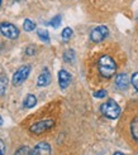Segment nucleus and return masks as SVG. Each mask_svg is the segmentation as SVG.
Masks as SVG:
<instances>
[{
    "label": "nucleus",
    "instance_id": "obj_1",
    "mask_svg": "<svg viewBox=\"0 0 138 155\" xmlns=\"http://www.w3.org/2000/svg\"><path fill=\"white\" fill-rule=\"evenodd\" d=\"M98 69L104 78H110L117 71V64L110 56H103L98 62Z\"/></svg>",
    "mask_w": 138,
    "mask_h": 155
},
{
    "label": "nucleus",
    "instance_id": "obj_2",
    "mask_svg": "<svg viewBox=\"0 0 138 155\" xmlns=\"http://www.w3.org/2000/svg\"><path fill=\"white\" fill-rule=\"evenodd\" d=\"M100 110L105 117L112 119V120L118 119L119 115H120V107L116 101H113V100H109V101L104 102L100 106Z\"/></svg>",
    "mask_w": 138,
    "mask_h": 155
},
{
    "label": "nucleus",
    "instance_id": "obj_3",
    "mask_svg": "<svg viewBox=\"0 0 138 155\" xmlns=\"http://www.w3.org/2000/svg\"><path fill=\"white\" fill-rule=\"evenodd\" d=\"M53 126H55V121L48 119V120H41V121H37L36 124H33L32 126H30V133L33 134H42L44 131H48L51 130Z\"/></svg>",
    "mask_w": 138,
    "mask_h": 155
},
{
    "label": "nucleus",
    "instance_id": "obj_4",
    "mask_svg": "<svg viewBox=\"0 0 138 155\" xmlns=\"http://www.w3.org/2000/svg\"><path fill=\"white\" fill-rule=\"evenodd\" d=\"M30 73V66H22L18 71H15V73L13 74V84L14 86H19V84H22L23 82H24L27 78H28V76Z\"/></svg>",
    "mask_w": 138,
    "mask_h": 155
},
{
    "label": "nucleus",
    "instance_id": "obj_5",
    "mask_svg": "<svg viewBox=\"0 0 138 155\" xmlns=\"http://www.w3.org/2000/svg\"><path fill=\"white\" fill-rule=\"evenodd\" d=\"M108 34H109L108 28H106L105 25H100V27H96V28H94L93 30H91L90 39L94 43H100L108 37Z\"/></svg>",
    "mask_w": 138,
    "mask_h": 155
},
{
    "label": "nucleus",
    "instance_id": "obj_6",
    "mask_svg": "<svg viewBox=\"0 0 138 155\" xmlns=\"http://www.w3.org/2000/svg\"><path fill=\"white\" fill-rule=\"evenodd\" d=\"M0 30H2V33L6 38H9V39H17V38L19 37L18 28L14 24H12V23H8V21L2 23V24H0Z\"/></svg>",
    "mask_w": 138,
    "mask_h": 155
},
{
    "label": "nucleus",
    "instance_id": "obj_7",
    "mask_svg": "<svg viewBox=\"0 0 138 155\" xmlns=\"http://www.w3.org/2000/svg\"><path fill=\"white\" fill-rule=\"evenodd\" d=\"M71 80H72L71 74L67 71H65V69H61L58 72V84L62 90H66L68 87V84L71 83Z\"/></svg>",
    "mask_w": 138,
    "mask_h": 155
},
{
    "label": "nucleus",
    "instance_id": "obj_8",
    "mask_svg": "<svg viewBox=\"0 0 138 155\" xmlns=\"http://www.w3.org/2000/svg\"><path fill=\"white\" fill-rule=\"evenodd\" d=\"M32 155H51V146L48 143L41 141L38 143L32 151Z\"/></svg>",
    "mask_w": 138,
    "mask_h": 155
},
{
    "label": "nucleus",
    "instance_id": "obj_9",
    "mask_svg": "<svg viewBox=\"0 0 138 155\" xmlns=\"http://www.w3.org/2000/svg\"><path fill=\"white\" fill-rule=\"evenodd\" d=\"M52 81V77H51V73L47 68H44L43 69V72L38 76V80H37V84L40 87H46V86H48V84L51 83Z\"/></svg>",
    "mask_w": 138,
    "mask_h": 155
},
{
    "label": "nucleus",
    "instance_id": "obj_10",
    "mask_svg": "<svg viewBox=\"0 0 138 155\" xmlns=\"http://www.w3.org/2000/svg\"><path fill=\"white\" fill-rule=\"evenodd\" d=\"M116 86L119 88V90H127L128 86H129V78L126 73H119L117 77H116Z\"/></svg>",
    "mask_w": 138,
    "mask_h": 155
},
{
    "label": "nucleus",
    "instance_id": "obj_11",
    "mask_svg": "<svg viewBox=\"0 0 138 155\" xmlns=\"http://www.w3.org/2000/svg\"><path fill=\"white\" fill-rule=\"evenodd\" d=\"M37 104V98L34 95H28L26 98H24V102H23V106H24L26 108H32L34 107Z\"/></svg>",
    "mask_w": 138,
    "mask_h": 155
},
{
    "label": "nucleus",
    "instance_id": "obj_12",
    "mask_svg": "<svg viewBox=\"0 0 138 155\" xmlns=\"http://www.w3.org/2000/svg\"><path fill=\"white\" fill-rule=\"evenodd\" d=\"M131 133L136 141H138V117L133 119L131 122Z\"/></svg>",
    "mask_w": 138,
    "mask_h": 155
},
{
    "label": "nucleus",
    "instance_id": "obj_13",
    "mask_svg": "<svg viewBox=\"0 0 138 155\" xmlns=\"http://www.w3.org/2000/svg\"><path fill=\"white\" fill-rule=\"evenodd\" d=\"M23 29H24L26 32H32V30L36 29V23L32 21L30 19H26L24 23H23Z\"/></svg>",
    "mask_w": 138,
    "mask_h": 155
},
{
    "label": "nucleus",
    "instance_id": "obj_14",
    "mask_svg": "<svg viewBox=\"0 0 138 155\" xmlns=\"http://www.w3.org/2000/svg\"><path fill=\"white\" fill-rule=\"evenodd\" d=\"M74 59H75V52H74V49H67L64 53V61L67 62V63H71Z\"/></svg>",
    "mask_w": 138,
    "mask_h": 155
},
{
    "label": "nucleus",
    "instance_id": "obj_15",
    "mask_svg": "<svg viewBox=\"0 0 138 155\" xmlns=\"http://www.w3.org/2000/svg\"><path fill=\"white\" fill-rule=\"evenodd\" d=\"M6 87H8V78L5 76H2L0 77V96H3L5 94Z\"/></svg>",
    "mask_w": 138,
    "mask_h": 155
},
{
    "label": "nucleus",
    "instance_id": "obj_16",
    "mask_svg": "<svg viewBox=\"0 0 138 155\" xmlns=\"http://www.w3.org/2000/svg\"><path fill=\"white\" fill-rule=\"evenodd\" d=\"M37 34H38V37H40L43 42H50V34H48V32L46 29H38Z\"/></svg>",
    "mask_w": 138,
    "mask_h": 155
},
{
    "label": "nucleus",
    "instance_id": "obj_17",
    "mask_svg": "<svg viewBox=\"0 0 138 155\" xmlns=\"http://www.w3.org/2000/svg\"><path fill=\"white\" fill-rule=\"evenodd\" d=\"M32 151L33 150H30V148H28V146H22L15 151L14 155H32Z\"/></svg>",
    "mask_w": 138,
    "mask_h": 155
},
{
    "label": "nucleus",
    "instance_id": "obj_18",
    "mask_svg": "<svg viewBox=\"0 0 138 155\" xmlns=\"http://www.w3.org/2000/svg\"><path fill=\"white\" fill-rule=\"evenodd\" d=\"M61 37H62V39L65 41V42H67L70 38L72 37V29L71 28H65L64 30H62V33H61Z\"/></svg>",
    "mask_w": 138,
    "mask_h": 155
},
{
    "label": "nucleus",
    "instance_id": "obj_19",
    "mask_svg": "<svg viewBox=\"0 0 138 155\" xmlns=\"http://www.w3.org/2000/svg\"><path fill=\"white\" fill-rule=\"evenodd\" d=\"M61 19H62V17L61 15H56V17H53L50 21V25L53 27V28H58L60 24H61Z\"/></svg>",
    "mask_w": 138,
    "mask_h": 155
},
{
    "label": "nucleus",
    "instance_id": "obj_20",
    "mask_svg": "<svg viewBox=\"0 0 138 155\" xmlns=\"http://www.w3.org/2000/svg\"><path fill=\"white\" fill-rule=\"evenodd\" d=\"M93 96H94V97H96V98H103V97H105V96H106V91H105V90H99V91H95L94 94H93Z\"/></svg>",
    "mask_w": 138,
    "mask_h": 155
},
{
    "label": "nucleus",
    "instance_id": "obj_21",
    "mask_svg": "<svg viewBox=\"0 0 138 155\" xmlns=\"http://www.w3.org/2000/svg\"><path fill=\"white\" fill-rule=\"evenodd\" d=\"M131 82H132V84H133V87H134V88L138 91V72L133 73L132 78H131Z\"/></svg>",
    "mask_w": 138,
    "mask_h": 155
},
{
    "label": "nucleus",
    "instance_id": "obj_22",
    "mask_svg": "<svg viewBox=\"0 0 138 155\" xmlns=\"http://www.w3.org/2000/svg\"><path fill=\"white\" fill-rule=\"evenodd\" d=\"M4 154H5V144L2 139H0V155H4Z\"/></svg>",
    "mask_w": 138,
    "mask_h": 155
},
{
    "label": "nucleus",
    "instance_id": "obj_23",
    "mask_svg": "<svg viewBox=\"0 0 138 155\" xmlns=\"http://www.w3.org/2000/svg\"><path fill=\"white\" fill-rule=\"evenodd\" d=\"M113 155H124V154H123V153H120V151H116Z\"/></svg>",
    "mask_w": 138,
    "mask_h": 155
},
{
    "label": "nucleus",
    "instance_id": "obj_24",
    "mask_svg": "<svg viewBox=\"0 0 138 155\" xmlns=\"http://www.w3.org/2000/svg\"><path fill=\"white\" fill-rule=\"evenodd\" d=\"M2 124H3V117L0 116V126H2Z\"/></svg>",
    "mask_w": 138,
    "mask_h": 155
},
{
    "label": "nucleus",
    "instance_id": "obj_25",
    "mask_svg": "<svg viewBox=\"0 0 138 155\" xmlns=\"http://www.w3.org/2000/svg\"><path fill=\"white\" fill-rule=\"evenodd\" d=\"M0 6H2V0H0Z\"/></svg>",
    "mask_w": 138,
    "mask_h": 155
}]
</instances>
